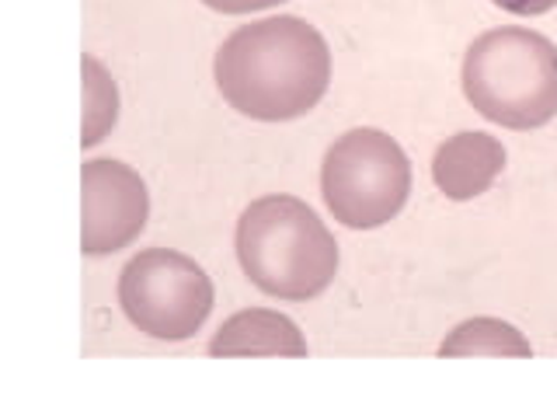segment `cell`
I'll return each instance as SVG.
<instances>
[{"label": "cell", "mask_w": 557, "mask_h": 394, "mask_svg": "<svg viewBox=\"0 0 557 394\" xmlns=\"http://www.w3.org/2000/svg\"><path fill=\"white\" fill-rule=\"evenodd\" d=\"M119 119V88L95 57H84V130L81 144L95 147L112 133Z\"/></svg>", "instance_id": "30bf717a"}, {"label": "cell", "mask_w": 557, "mask_h": 394, "mask_svg": "<svg viewBox=\"0 0 557 394\" xmlns=\"http://www.w3.org/2000/svg\"><path fill=\"white\" fill-rule=\"evenodd\" d=\"M81 193H84V227H81L84 255H91V259L115 255L144 234L150 217V196H147V182L129 164L112 158L87 161L81 171Z\"/></svg>", "instance_id": "8992f818"}, {"label": "cell", "mask_w": 557, "mask_h": 394, "mask_svg": "<svg viewBox=\"0 0 557 394\" xmlns=\"http://www.w3.org/2000/svg\"><path fill=\"white\" fill-rule=\"evenodd\" d=\"M440 356H533V346L509 321L470 318L443 338Z\"/></svg>", "instance_id": "9c48e42d"}, {"label": "cell", "mask_w": 557, "mask_h": 394, "mask_svg": "<svg viewBox=\"0 0 557 394\" xmlns=\"http://www.w3.org/2000/svg\"><path fill=\"white\" fill-rule=\"evenodd\" d=\"M216 88L231 106L258 123L307 115L331 84V49L310 22L278 14L237 28L220 46Z\"/></svg>", "instance_id": "6da1fadb"}, {"label": "cell", "mask_w": 557, "mask_h": 394, "mask_svg": "<svg viewBox=\"0 0 557 394\" xmlns=\"http://www.w3.org/2000/svg\"><path fill=\"white\" fill-rule=\"evenodd\" d=\"M213 280L182 251L147 248L119 276V304L139 332L164 342L196 335L213 311Z\"/></svg>", "instance_id": "5b68a950"}, {"label": "cell", "mask_w": 557, "mask_h": 394, "mask_svg": "<svg viewBox=\"0 0 557 394\" xmlns=\"http://www.w3.org/2000/svg\"><path fill=\"white\" fill-rule=\"evenodd\" d=\"M502 11L519 14V19H536V14H547L550 8H557V0H495Z\"/></svg>", "instance_id": "7c38bea8"}, {"label": "cell", "mask_w": 557, "mask_h": 394, "mask_svg": "<svg viewBox=\"0 0 557 394\" xmlns=\"http://www.w3.org/2000/svg\"><path fill=\"white\" fill-rule=\"evenodd\" d=\"M237 259L261 294L310 300L338 272V242L296 196H261L237 220Z\"/></svg>", "instance_id": "7a4b0ae2"}, {"label": "cell", "mask_w": 557, "mask_h": 394, "mask_svg": "<svg viewBox=\"0 0 557 394\" xmlns=\"http://www.w3.org/2000/svg\"><path fill=\"white\" fill-rule=\"evenodd\" d=\"M213 356H307V342L300 329L278 311L248 307L220 324L209 342Z\"/></svg>", "instance_id": "ba28073f"}, {"label": "cell", "mask_w": 557, "mask_h": 394, "mask_svg": "<svg viewBox=\"0 0 557 394\" xmlns=\"http://www.w3.org/2000/svg\"><path fill=\"white\" fill-rule=\"evenodd\" d=\"M202 4L213 11H223V14H251V11H265V8L283 4V0H202Z\"/></svg>", "instance_id": "8fae6325"}, {"label": "cell", "mask_w": 557, "mask_h": 394, "mask_svg": "<svg viewBox=\"0 0 557 394\" xmlns=\"http://www.w3.org/2000/svg\"><path fill=\"white\" fill-rule=\"evenodd\" d=\"M463 95L505 130H540L557 115V46L533 28H492L463 57Z\"/></svg>", "instance_id": "3957f363"}, {"label": "cell", "mask_w": 557, "mask_h": 394, "mask_svg": "<svg viewBox=\"0 0 557 394\" xmlns=\"http://www.w3.org/2000/svg\"><path fill=\"white\" fill-rule=\"evenodd\" d=\"M502 171H505L502 140H495L492 133H478V130L449 136L432 158V182L453 202H467V199L484 196Z\"/></svg>", "instance_id": "52a82bcc"}, {"label": "cell", "mask_w": 557, "mask_h": 394, "mask_svg": "<svg viewBox=\"0 0 557 394\" xmlns=\"http://www.w3.org/2000/svg\"><path fill=\"white\" fill-rule=\"evenodd\" d=\"M321 193L338 224L373 231L391 224L411 196V161L383 130H348L327 147Z\"/></svg>", "instance_id": "277c9868"}]
</instances>
